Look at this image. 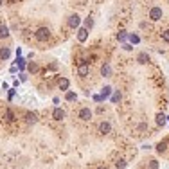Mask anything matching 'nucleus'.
<instances>
[{"label": "nucleus", "mask_w": 169, "mask_h": 169, "mask_svg": "<svg viewBox=\"0 0 169 169\" xmlns=\"http://www.w3.org/2000/svg\"><path fill=\"white\" fill-rule=\"evenodd\" d=\"M84 27H86V29H92V27H94V20H92L90 16L84 20Z\"/></svg>", "instance_id": "nucleus-17"}, {"label": "nucleus", "mask_w": 169, "mask_h": 169, "mask_svg": "<svg viewBox=\"0 0 169 169\" xmlns=\"http://www.w3.org/2000/svg\"><path fill=\"white\" fill-rule=\"evenodd\" d=\"M68 79H67V77H61V79H60V83H58V86H60V90H61V92H67V90H68Z\"/></svg>", "instance_id": "nucleus-10"}, {"label": "nucleus", "mask_w": 169, "mask_h": 169, "mask_svg": "<svg viewBox=\"0 0 169 169\" xmlns=\"http://www.w3.org/2000/svg\"><path fill=\"white\" fill-rule=\"evenodd\" d=\"M6 117H7V121H9V122H13V121H14V113H13L11 110H6Z\"/></svg>", "instance_id": "nucleus-19"}, {"label": "nucleus", "mask_w": 169, "mask_h": 169, "mask_svg": "<svg viewBox=\"0 0 169 169\" xmlns=\"http://www.w3.org/2000/svg\"><path fill=\"white\" fill-rule=\"evenodd\" d=\"M162 16H164L162 7H157V6H155V7H151V9H149V20H151V22H159Z\"/></svg>", "instance_id": "nucleus-3"}, {"label": "nucleus", "mask_w": 169, "mask_h": 169, "mask_svg": "<svg viewBox=\"0 0 169 169\" xmlns=\"http://www.w3.org/2000/svg\"><path fill=\"white\" fill-rule=\"evenodd\" d=\"M86 38H88V29H86V27H81V29L77 31V40L83 43V42H86Z\"/></svg>", "instance_id": "nucleus-9"}, {"label": "nucleus", "mask_w": 169, "mask_h": 169, "mask_svg": "<svg viewBox=\"0 0 169 169\" xmlns=\"http://www.w3.org/2000/svg\"><path fill=\"white\" fill-rule=\"evenodd\" d=\"M9 56H11L9 49H6V47H4V49H0V58H2V60H7Z\"/></svg>", "instance_id": "nucleus-14"}, {"label": "nucleus", "mask_w": 169, "mask_h": 169, "mask_svg": "<svg viewBox=\"0 0 169 169\" xmlns=\"http://www.w3.org/2000/svg\"><path fill=\"white\" fill-rule=\"evenodd\" d=\"M130 40H131L133 43H138V36H137V34H131V36H130Z\"/></svg>", "instance_id": "nucleus-25"}, {"label": "nucleus", "mask_w": 169, "mask_h": 169, "mask_svg": "<svg viewBox=\"0 0 169 169\" xmlns=\"http://www.w3.org/2000/svg\"><path fill=\"white\" fill-rule=\"evenodd\" d=\"M126 38V34H124V31H121V34H119V40H124Z\"/></svg>", "instance_id": "nucleus-26"}, {"label": "nucleus", "mask_w": 169, "mask_h": 169, "mask_svg": "<svg viewBox=\"0 0 169 169\" xmlns=\"http://www.w3.org/2000/svg\"><path fill=\"white\" fill-rule=\"evenodd\" d=\"M162 40L166 43H169V29H166V31L162 32Z\"/></svg>", "instance_id": "nucleus-20"}, {"label": "nucleus", "mask_w": 169, "mask_h": 169, "mask_svg": "<svg viewBox=\"0 0 169 169\" xmlns=\"http://www.w3.org/2000/svg\"><path fill=\"white\" fill-rule=\"evenodd\" d=\"M110 131H112V126H110V122L103 121V122L99 124V133H103V135H108Z\"/></svg>", "instance_id": "nucleus-6"}, {"label": "nucleus", "mask_w": 169, "mask_h": 169, "mask_svg": "<svg viewBox=\"0 0 169 169\" xmlns=\"http://www.w3.org/2000/svg\"><path fill=\"white\" fill-rule=\"evenodd\" d=\"M157 149H159L160 153H164V151L167 149V142H166V140H164V142H160L159 146H157Z\"/></svg>", "instance_id": "nucleus-16"}, {"label": "nucleus", "mask_w": 169, "mask_h": 169, "mask_svg": "<svg viewBox=\"0 0 169 169\" xmlns=\"http://www.w3.org/2000/svg\"><path fill=\"white\" fill-rule=\"evenodd\" d=\"M0 6H2V0H0Z\"/></svg>", "instance_id": "nucleus-27"}, {"label": "nucleus", "mask_w": 169, "mask_h": 169, "mask_svg": "<svg viewBox=\"0 0 169 169\" xmlns=\"http://www.w3.org/2000/svg\"><path fill=\"white\" fill-rule=\"evenodd\" d=\"M88 74H90V63H88L86 60H81V61L77 63V76H79V77H86Z\"/></svg>", "instance_id": "nucleus-2"}, {"label": "nucleus", "mask_w": 169, "mask_h": 169, "mask_svg": "<svg viewBox=\"0 0 169 169\" xmlns=\"http://www.w3.org/2000/svg\"><path fill=\"white\" fill-rule=\"evenodd\" d=\"M34 38H36L38 42H47V40L51 38V29H49V27H40L38 31L34 32Z\"/></svg>", "instance_id": "nucleus-1"}, {"label": "nucleus", "mask_w": 169, "mask_h": 169, "mask_svg": "<svg viewBox=\"0 0 169 169\" xmlns=\"http://www.w3.org/2000/svg\"><path fill=\"white\" fill-rule=\"evenodd\" d=\"M137 61H138V63H142V65L148 63V61H149V56H148L146 52H140V54L137 56Z\"/></svg>", "instance_id": "nucleus-12"}, {"label": "nucleus", "mask_w": 169, "mask_h": 169, "mask_svg": "<svg viewBox=\"0 0 169 169\" xmlns=\"http://www.w3.org/2000/svg\"><path fill=\"white\" fill-rule=\"evenodd\" d=\"M101 169H105V167H101Z\"/></svg>", "instance_id": "nucleus-28"}, {"label": "nucleus", "mask_w": 169, "mask_h": 169, "mask_svg": "<svg viewBox=\"0 0 169 169\" xmlns=\"http://www.w3.org/2000/svg\"><path fill=\"white\" fill-rule=\"evenodd\" d=\"M67 23H68V27H70V29H77V27H79V23H81L79 14H77V13H76V14H70Z\"/></svg>", "instance_id": "nucleus-4"}, {"label": "nucleus", "mask_w": 169, "mask_h": 169, "mask_svg": "<svg viewBox=\"0 0 169 169\" xmlns=\"http://www.w3.org/2000/svg\"><path fill=\"white\" fill-rule=\"evenodd\" d=\"M52 119H54V121H63V119H65V110H61V108H54Z\"/></svg>", "instance_id": "nucleus-7"}, {"label": "nucleus", "mask_w": 169, "mask_h": 169, "mask_svg": "<svg viewBox=\"0 0 169 169\" xmlns=\"http://www.w3.org/2000/svg\"><path fill=\"white\" fill-rule=\"evenodd\" d=\"M27 68H29L31 72H38V65H36V63H29V65H27Z\"/></svg>", "instance_id": "nucleus-22"}, {"label": "nucleus", "mask_w": 169, "mask_h": 169, "mask_svg": "<svg viewBox=\"0 0 169 169\" xmlns=\"http://www.w3.org/2000/svg\"><path fill=\"white\" fill-rule=\"evenodd\" d=\"M9 36V29L6 27V25H0V40H4V38H7Z\"/></svg>", "instance_id": "nucleus-13"}, {"label": "nucleus", "mask_w": 169, "mask_h": 169, "mask_svg": "<svg viewBox=\"0 0 169 169\" xmlns=\"http://www.w3.org/2000/svg\"><path fill=\"white\" fill-rule=\"evenodd\" d=\"M149 169H159V162L157 160H151L149 162Z\"/></svg>", "instance_id": "nucleus-23"}, {"label": "nucleus", "mask_w": 169, "mask_h": 169, "mask_svg": "<svg viewBox=\"0 0 169 169\" xmlns=\"http://www.w3.org/2000/svg\"><path fill=\"white\" fill-rule=\"evenodd\" d=\"M25 121H27L29 124H36V122H38V113H36V112H29V113H25Z\"/></svg>", "instance_id": "nucleus-8"}, {"label": "nucleus", "mask_w": 169, "mask_h": 169, "mask_svg": "<svg viewBox=\"0 0 169 169\" xmlns=\"http://www.w3.org/2000/svg\"><path fill=\"white\" fill-rule=\"evenodd\" d=\"M65 99H67L68 103H72V101H76V94H74V92H68V90H67V95H65Z\"/></svg>", "instance_id": "nucleus-15"}, {"label": "nucleus", "mask_w": 169, "mask_h": 169, "mask_svg": "<svg viewBox=\"0 0 169 169\" xmlns=\"http://www.w3.org/2000/svg\"><path fill=\"white\" fill-rule=\"evenodd\" d=\"M110 74H112V68H110V65H108V63H105L103 67H101V76L110 77Z\"/></svg>", "instance_id": "nucleus-11"}, {"label": "nucleus", "mask_w": 169, "mask_h": 169, "mask_svg": "<svg viewBox=\"0 0 169 169\" xmlns=\"http://www.w3.org/2000/svg\"><path fill=\"white\" fill-rule=\"evenodd\" d=\"M110 90H112L110 86H105V88H103V97H108V95H110Z\"/></svg>", "instance_id": "nucleus-24"}, {"label": "nucleus", "mask_w": 169, "mask_h": 169, "mask_svg": "<svg viewBox=\"0 0 169 169\" xmlns=\"http://www.w3.org/2000/svg\"><path fill=\"white\" fill-rule=\"evenodd\" d=\"M164 122H166V115H162V113H159V115H157V124H159V126H162Z\"/></svg>", "instance_id": "nucleus-18"}, {"label": "nucleus", "mask_w": 169, "mask_h": 169, "mask_svg": "<svg viewBox=\"0 0 169 169\" xmlns=\"http://www.w3.org/2000/svg\"><path fill=\"white\" fill-rule=\"evenodd\" d=\"M124 167H126V162H124V160H119L115 164V169H124Z\"/></svg>", "instance_id": "nucleus-21"}, {"label": "nucleus", "mask_w": 169, "mask_h": 169, "mask_svg": "<svg viewBox=\"0 0 169 169\" xmlns=\"http://www.w3.org/2000/svg\"><path fill=\"white\" fill-rule=\"evenodd\" d=\"M79 119L84 121V122L90 121V119H92V110H90V108H81V110H79Z\"/></svg>", "instance_id": "nucleus-5"}]
</instances>
